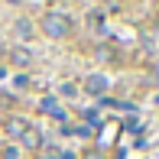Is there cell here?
I'll list each match as a JSON object with an SVG mask.
<instances>
[{
    "label": "cell",
    "instance_id": "obj_2",
    "mask_svg": "<svg viewBox=\"0 0 159 159\" xmlns=\"http://www.w3.org/2000/svg\"><path fill=\"white\" fill-rule=\"evenodd\" d=\"M3 130H7V136H16V140H23L26 130H30V120H26V117H7Z\"/></svg>",
    "mask_w": 159,
    "mask_h": 159
},
{
    "label": "cell",
    "instance_id": "obj_5",
    "mask_svg": "<svg viewBox=\"0 0 159 159\" xmlns=\"http://www.w3.org/2000/svg\"><path fill=\"white\" fill-rule=\"evenodd\" d=\"M23 146H26V149H39V146H42V136H39V130H33V127L26 130V136H23Z\"/></svg>",
    "mask_w": 159,
    "mask_h": 159
},
{
    "label": "cell",
    "instance_id": "obj_7",
    "mask_svg": "<svg viewBox=\"0 0 159 159\" xmlns=\"http://www.w3.org/2000/svg\"><path fill=\"white\" fill-rule=\"evenodd\" d=\"M13 62H16V65H26V62H30V52H26V49H13Z\"/></svg>",
    "mask_w": 159,
    "mask_h": 159
},
{
    "label": "cell",
    "instance_id": "obj_6",
    "mask_svg": "<svg viewBox=\"0 0 159 159\" xmlns=\"http://www.w3.org/2000/svg\"><path fill=\"white\" fill-rule=\"evenodd\" d=\"M16 33L23 36V39H30V36H33V23H30V20H16Z\"/></svg>",
    "mask_w": 159,
    "mask_h": 159
},
{
    "label": "cell",
    "instance_id": "obj_1",
    "mask_svg": "<svg viewBox=\"0 0 159 159\" xmlns=\"http://www.w3.org/2000/svg\"><path fill=\"white\" fill-rule=\"evenodd\" d=\"M42 33H46L49 39H65V36H71V16L62 13V10L42 13Z\"/></svg>",
    "mask_w": 159,
    "mask_h": 159
},
{
    "label": "cell",
    "instance_id": "obj_3",
    "mask_svg": "<svg viewBox=\"0 0 159 159\" xmlns=\"http://www.w3.org/2000/svg\"><path fill=\"white\" fill-rule=\"evenodd\" d=\"M84 91L101 98V94L107 91V78H104V75H88V78H84Z\"/></svg>",
    "mask_w": 159,
    "mask_h": 159
},
{
    "label": "cell",
    "instance_id": "obj_8",
    "mask_svg": "<svg viewBox=\"0 0 159 159\" xmlns=\"http://www.w3.org/2000/svg\"><path fill=\"white\" fill-rule=\"evenodd\" d=\"M81 159H104L101 149H88V153H81Z\"/></svg>",
    "mask_w": 159,
    "mask_h": 159
},
{
    "label": "cell",
    "instance_id": "obj_4",
    "mask_svg": "<svg viewBox=\"0 0 159 159\" xmlns=\"http://www.w3.org/2000/svg\"><path fill=\"white\" fill-rule=\"evenodd\" d=\"M39 107H42L46 114H52L55 120H65V111H62L59 104H55V98H42V104H39Z\"/></svg>",
    "mask_w": 159,
    "mask_h": 159
}]
</instances>
